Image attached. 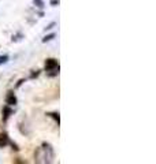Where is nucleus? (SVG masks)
I'll return each mask as SVG.
<instances>
[{"label": "nucleus", "instance_id": "3", "mask_svg": "<svg viewBox=\"0 0 156 164\" xmlns=\"http://www.w3.org/2000/svg\"><path fill=\"white\" fill-rule=\"evenodd\" d=\"M59 67V62L56 59L51 58V59H47L45 60V71L49 70H53V68H58Z\"/></svg>", "mask_w": 156, "mask_h": 164}, {"label": "nucleus", "instance_id": "5", "mask_svg": "<svg viewBox=\"0 0 156 164\" xmlns=\"http://www.w3.org/2000/svg\"><path fill=\"white\" fill-rule=\"evenodd\" d=\"M8 142H10L8 134L7 133H0V148H6Z\"/></svg>", "mask_w": 156, "mask_h": 164}, {"label": "nucleus", "instance_id": "4", "mask_svg": "<svg viewBox=\"0 0 156 164\" xmlns=\"http://www.w3.org/2000/svg\"><path fill=\"white\" fill-rule=\"evenodd\" d=\"M1 114H3V115H1V119H3V122H7V120H8V118L13 115V109H11L10 105H4Z\"/></svg>", "mask_w": 156, "mask_h": 164}, {"label": "nucleus", "instance_id": "1", "mask_svg": "<svg viewBox=\"0 0 156 164\" xmlns=\"http://www.w3.org/2000/svg\"><path fill=\"white\" fill-rule=\"evenodd\" d=\"M55 157V153H53V149L49 144L44 142V144L36 149L34 152V161L36 163H52Z\"/></svg>", "mask_w": 156, "mask_h": 164}, {"label": "nucleus", "instance_id": "11", "mask_svg": "<svg viewBox=\"0 0 156 164\" xmlns=\"http://www.w3.org/2000/svg\"><path fill=\"white\" fill-rule=\"evenodd\" d=\"M39 74H40V70L33 71L32 74H30V78H36V77H39Z\"/></svg>", "mask_w": 156, "mask_h": 164}, {"label": "nucleus", "instance_id": "9", "mask_svg": "<svg viewBox=\"0 0 156 164\" xmlns=\"http://www.w3.org/2000/svg\"><path fill=\"white\" fill-rule=\"evenodd\" d=\"M33 3L36 4V7H39V8H44V1L42 0H33Z\"/></svg>", "mask_w": 156, "mask_h": 164}, {"label": "nucleus", "instance_id": "14", "mask_svg": "<svg viewBox=\"0 0 156 164\" xmlns=\"http://www.w3.org/2000/svg\"><path fill=\"white\" fill-rule=\"evenodd\" d=\"M56 25V23L55 22H52V23H49V25L48 26H47V27H45V29H44V30H45V32H47V30H51L52 29V27H53V26H55Z\"/></svg>", "mask_w": 156, "mask_h": 164}, {"label": "nucleus", "instance_id": "7", "mask_svg": "<svg viewBox=\"0 0 156 164\" xmlns=\"http://www.w3.org/2000/svg\"><path fill=\"white\" fill-rule=\"evenodd\" d=\"M47 75H48V77H56V75H59V67L53 68V70L47 71Z\"/></svg>", "mask_w": 156, "mask_h": 164}, {"label": "nucleus", "instance_id": "8", "mask_svg": "<svg viewBox=\"0 0 156 164\" xmlns=\"http://www.w3.org/2000/svg\"><path fill=\"white\" fill-rule=\"evenodd\" d=\"M53 39H55V33H52V34L45 36V37L42 39V42H48V41H51V40H53Z\"/></svg>", "mask_w": 156, "mask_h": 164}, {"label": "nucleus", "instance_id": "2", "mask_svg": "<svg viewBox=\"0 0 156 164\" xmlns=\"http://www.w3.org/2000/svg\"><path fill=\"white\" fill-rule=\"evenodd\" d=\"M16 103H18V99H16V96L14 94L13 90H8L6 94V105H10V107H14L16 105Z\"/></svg>", "mask_w": 156, "mask_h": 164}, {"label": "nucleus", "instance_id": "6", "mask_svg": "<svg viewBox=\"0 0 156 164\" xmlns=\"http://www.w3.org/2000/svg\"><path fill=\"white\" fill-rule=\"evenodd\" d=\"M47 115H48L49 118H52V119L55 120V122L58 123V125L60 123V115H59V112H48Z\"/></svg>", "mask_w": 156, "mask_h": 164}, {"label": "nucleus", "instance_id": "12", "mask_svg": "<svg viewBox=\"0 0 156 164\" xmlns=\"http://www.w3.org/2000/svg\"><path fill=\"white\" fill-rule=\"evenodd\" d=\"M8 144H10L11 145V146H13V149H14V151H16V152H18V151H19V148H18V145H16V144H14V142H8Z\"/></svg>", "mask_w": 156, "mask_h": 164}, {"label": "nucleus", "instance_id": "13", "mask_svg": "<svg viewBox=\"0 0 156 164\" xmlns=\"http://www.w3.org/2000/svg\"><path fill=\"white\" fill-rule=\"evenodd\" d=\"M59 3H60V1H59V0H51V1H49V4H51V6H59Z\"/></svg>", "mask_w": 156, "mask_h": 164}, {"label": "nucleus", "instance_id": "10", "mask_svg": "<svg viewBox=\"0 0 156 164\" xmlns=\"http://www.w3.org/2000/svg\"><path fill=\"white\" fill-rule=\"evenodd\" d=\"M8 62V55H1L0 56V65H4Z\"/></svg>", "mask_w": 156, "mask_h": 164}, {"label": "nucleus", "instance_id": "15", "mask_svg": "<svg viewBox=\"0 0 156 164\" xmlns=\"http://www.w3.org/2000/svg\"><path fill=\"white\" fill-rule=\"evenodd\" d=\"M23 82H25V79H19V81H18V84H16V86H15V88H19L21 85L23 84Z\"/></svg>", "mask_w": 156, "mask_h": 164}]
</instances>
